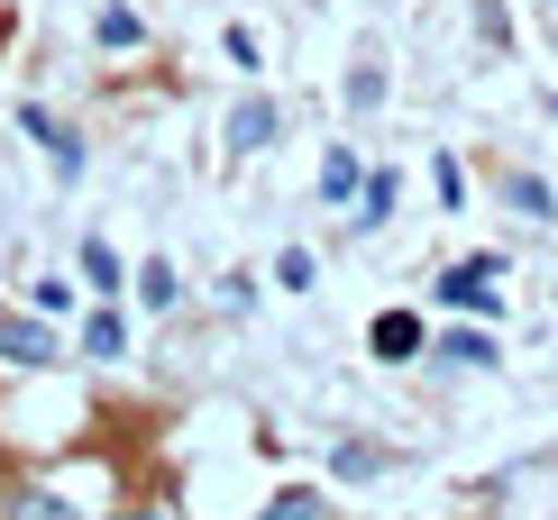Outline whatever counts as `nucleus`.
I'll list each match as a JSON object with an SVG mask.
<instances>
[{
  "label": "nucleus",
  "instance_id": "nucleus-1",
  "mask_svg": "<svg viewBox=\"0 0 558 520\" xmlns=\"http://www.w3.org/2000/svg\"><path fill=\"white\" fill-rule=\"evenodd\" d=\"M439 301H449V311H504V256L449 265V274H439Z\"/></svg>",
  "mask_w": 558,
  "mask_h": 520
},
{
  "label": "nucleus",
  "instance_id": "nucleus-2",
  "mask_svg": "<svg viewBox=\"0 0 558 520\" xmlns=\"http://www.w3.org/2000/svg\"><path fill=\"white\" fill-rule=\"evenodd\" d=\"M19 128H28V137H37V147H46V164H56V174H64V183H74V174H83V137H74V128H64V120H56V110H37V101H28V110H19Z\"/></svg>",
  "mask_w": 558,
  "mask_h": 520
},
{
  "label": "nucleus",
  "instance_id": "nucleus-3",
  "mask_svg": "<svg viewBox=\"0 0 558 520\" xmlns=\"http://www.w3.org/2000/svg\"><path fill=\"white\" fill-rule=\"evenodd\" d=\"M0 357H10V366H56L64 347H56V329H46V320H19V311H0Z\"/></svg>",
  "mask_w": 558,
  "mask_h": 520
},
{
  "label": "nucleus",
  "instance_id": "nucleus-4",
  "mask_svg": "<svg viewBox=\"0 0 558 520\" xmlns=\"http://www.w3.org/2000/svg\"><path fill=\"white\" fill-rule=\"evenodd\" d=\"M275 137H284V110H275V101H239V110H229V147H239V156L275 147Z\"/></svg>",
  "mask_w": 558,
  "mask_h": 520
},
{
  "label": "nucleus",
  "instance_id": "nucleus-5",
  "mask_svg": "<svg viewBox=\"0 0 558 520\" xmlns=\"http://www.w3.org/2000/svg\"><path fill=\"white\" fill-rule=\"evenodd\" d=\"M366 347H376L385 366H412V357H422V320H412V311H376V329H366Z\"/></svg>",
  "mask_w": 558,
  "mask_h": 520
},
{
  "label": "nucleus",
  "instance_id": "nucleus-6",
  "mask_svg": "<svg viewBox=\"0 0 558 520\" xmlns=\"http://www.w3.org/2000/svg\"><path fill=\"white\" fill-rule=\"evenodd\" d=\"M92 37H101L110 55H129V46H147V18H137L129 0H101V10H92Z\"/></svg>",
  "mask_w": 558,
  "mask_h": 520
},
{
  "label": "nucleus",
  "instance_id": "nucleus-7",
  "mask_svg": "<svg viewBox=\"0 0 558 520\" xmlns=\"http://www.w3.org/2000/svg\"><path fill=\"white\" fill-rule=\"evenodd\" d=\"M83 357H101V366H110V357H129V320L110 311V301H101V311L83 320Z\"/></svg>",
  "mask_w": 558,
  "mask_h": 520
},
{
  "label": "nucleus",
  "instance_id": "nucleus-8",
  "mask_svg": "<svg viewBox=\"0 0 558 520\" xmlns=\"http://www.w3.org/2000/svg\"><path fill=\"white\" fill-rule=\"evenodd\" d=\"M83 283H92V293H120V283H129V265H120V247H110V238H83Z\"/></svg>",
  "mask_w": 558,
  "mask_h": 520
},
{
  "label": "nucleus",
  "instance_id": "nucleus-9",
  "mask_svg": "<svg viewBox=\"0 0 558 520\" xmlns=\"http://www.w3.org/2000/svg\"><path fill=\"white\" fill-rule=\"evenodd\" d=\"M357 183H366V164L348 156V147H330V156H320V201H357Z\"/></svg>",
  "mask_w": 558,
  "mask_h": 520
},
{
  "label": "nucleus",
  "instance_id": "nucleus-10",
  "mask_svg": "<svg viewBox=\"0 0 558 520\" xmlns=\"http://www.w3.org/2000/svg\"><path fill=\"white\" fill-rule=\"evenodd\" d=\"M504 201H513L522 220H558V193H549L541 174H504Z\"/></svg>",
  "mask_w": 558,
  "mask_h": 520
},
{
  "label": "nucleus",
  "instance_id": "nucleus-11",
  "mask_svg": "<svg viewBox=\"0 0 558 520\" xmlns=\"http://www.w3.org/2000/svg\"><path fill=\"white\" fill-rule=\"evenodd\" d=\"M0 520H83V511L64 503V493H10V503H0Z\"/></svg>",
  "mask_w": 558,
  "mask_h": 520
},
{
  "label": "nucleus",
  "instance_id": "nucleus-12",
  "mask_svg": "<svg viewBox=\"0 0 558 520\" xmlns=\"http://www.w3.org/2000/svg\"><path fill=\"white\" fill-rule=\"evenodd\" d=\"M129 283H137V301H147V311H174V293H183V283H174V265H166V256H156V265H137Z\"/></svg>",
  "mask_w": 558,
  "mask_h": 520
},
{
  "label": "nucleus",
  "instance_id": "nucleus-13",
  "mask_svg": "<svg viewBox=\"0 0 558 520\" xmlns=\"http://www.w3.org/2000/svg\"><path fill=\"white\" fill-rule=\"evenodd\" d=\"M439 357H449V366H495V338H485V329H449Z\"/></svg>",
  "mask_w": 558,
  "mask_h": 520
},
{
  "label": "nucleus",
  "instance_id": "nucleus-14",
  "mask_svg": "<svg viewBox=\"0 0 558 520\" xmlns=\"http://www.w3.org/2000/svg\"><path fill=\"white\" fill-rule=\"evenodd\" d=\"M393 193H403L393 174H366V183H357V228H376L385 210H393Z\"/></svg>",
  "mask_w": 558,
  "mask_h": 520
},
{
  "label": "nucleus",
  "instance_id": "nucleus-15",
  "mask_svg": "<svg viewBox=\"0 0 558 520\" xmlns=\"http://www.w3.org/2000/svg\"><path fill=\"white\" fill-rule=\"evenodd\" d=\"M275 283H284V293H312V247H284V256H275Z\"/></svg>",
  "mask_w": 558,
  "mask_h": 520
},
{
  "label": "nucleus",
  "instance_id": "nucleus-16",
  "mask_svg": "<svg viewBox=\"0 0 558 520\" xmlns=\"http://www.w3.org/2000/svg\"><path fill=\"white\" fill-rule=\"evenodd\" d=\"M312 511H320V493H302V484H293V493H275V503H266V520H312Z\"/></svg>",
  "mask_w": 558,
  "mask_h": 520
},
{
  "label": "nucleus",
  "instance_id": "nucleus-17",
  "mask_svg": "<svg viewBox=\"0 0 558 520\" xmlns=\"http://www.w3.org/2000/svg\"><path fill=\"white\" fill-rule=\"evenodd\" d=\"M430 183H439V201H449V210L468 201V174H458V156H439V164H430Z\"/></svg>",
  "mask_w": 558,
  "mask_h": 520
},
{
  "label": "nucleus",
  "instance_id": "nucleus-18",
  "mask_svg": "<svg viewBox=\"0 0 558 520\" xmlns=\"http://www.w3.org/2000/svg\"><path fill=\"white\" fill-rule=\"evenodd\" d=\"M330 466H339V475H348V484H357V475H376V466H385V457H376V447H339V457H330Z\"/></svg>",
  "mask_w": 558,
  "mask_h": 520
},
{
  "label": "nucleus",
  "instance_id": "nucleus-19",
  "mask_svg": "<svg viewBox=\"0 0 558 520\" xmlns=\"http://www.w3.org/2000/svg\"><path fill=\"white\" fill-rule=\"evenodd\" d=\"M385 101V74H348V110H376Z\"/></svg>",
  "mask_w": 558,
  "mask_h": 520
},
{
  "label": "nucleus",
  "instance_id": "nucleus-20",
  "mask_svg": "<svg viewBox=\"0 0 558 520\" xmlns=\"http://www.w3.org/2000/svg\"><path fill=\"white\" fill-rule=\"evenodd\" d=\"M0 503H10V493H0Z\"/></svg>",
  "mask_w": 558,
  "mask_h": 520
},
{
  "label": "nucleus",
  "instance_id": "nucleus-21",
  "mask_svg": "<svg viewBox=\"0 0 558 520\" xmlns=\"http://www.w3.org/2000/svg\"><path fill=\"white\" fill-rule=\"evenodd\" d=\"M549 110H558V101H549Z\"/></svg>",
  "mask_w": 558,
  "mask_h": 520
}]
</instances>
